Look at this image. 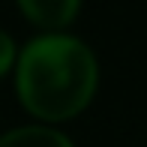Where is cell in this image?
Masks as SVG:
<instances>
[{"label": "cell", "instance_id": "obj_1", "mask_svg": "<svg viewBox=\"0 0 147 147\" xmlns=\"http://www.w3.org/2000/svg\"><path fill=\"white\" fill-rule=\"evenodd\" d=\"M12 78L18 102L36 123L54 126L90 105L99 84V63L93 48L75 33H36L18 48Z\"/></svg>", "mask_w": 147, "mask_h": 147}, {"label": "cell", "instance_id": "obj_2", "mask_svg": "<svg viewBox=\"0 0 147 147\" xmlns=\"http://www.w3.org/2000/svg\"><path fill=\"white\" fill-rule=\"evenodd\" d=\"M15 3L21 15L30 24H36L42 33L66 30L81 9V0H15Z\"/></svg>", "mask_w": 147, "mask_h": 147}, {"label": "cell", "instance_id": "obj_3", "mask_svg": "<svg viewBox=\"0 0 147 147\" xmlns=\"http://www.w3.org/2000/svg\"><path fill=\"white\" fill-rule=\"evenodd\" d=\"M0 147H75L66 132L48 123H21L0 132Z\"/></svg>", "mask_w": 147, "mask_h": 147}, {"label": "cell", "instance_id": "obj_4", "mask_svg": "<svg viewBox=\"0 0 147 147\" xmlns=\"http://www.w3.org/2000/svg\"><path fill=\"white\" fill-rule=\"evenodd\" d=\"M18 48H21V45L15 42V36H12L9 30H3V27H0V78H3V75H9V72L15 69Z\"/></svg>", "mask_w": 147, "mask_h": 147}]
</instances>
